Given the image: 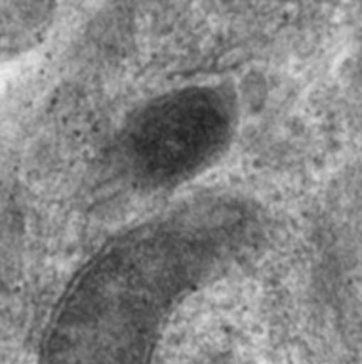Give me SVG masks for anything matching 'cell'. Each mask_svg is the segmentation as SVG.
Returning a JSON list of instances; mask_svg holds the SVG:
<instances>
[{
  "label": "cell",
  "instance_id": "cell-1",
  "mask_svg": "<svg viewBox=\"0 0 362 364\" xmlns=\"http://www.w3.org/2000/svg\"><path fill=\"white\" fill-rule=\"evenodd\" d=\"M227 111L214 92L183 90L145 111L134 124L130 153L137 170L156 181L183 178L220 149Z\"/></svg>",
  "mask_w": 362,
  "mask_h": 364
}]
</instances>
